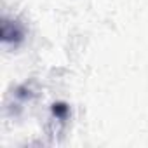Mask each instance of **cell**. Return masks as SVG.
Instances as JSON below:
<instances>
[{
  "instance_id": "6da1fadb",
  "label": "cell",
  "mask_w": 148,
  "mask_h": 148,
  "mask_svg": "<svg viewBox=\"0 0 148 148\" xmlns=\"http://www.w3.org/2000/svg\"><path fill=\"white\" fill-rule=\"evenodd\" d=\"M23 38V30L14 23H9V21H4L2 23V40L4 42H18Z\"/></svg>"
},
{
  "instance_id": "7a4b0ae2",
  "label": "cell",
  "mask_w": 148,
  "mask_h": 148,
  "mask_svg": "<svg viewBox=\"0 0 148 148\" xmlns=\"http://www.w3.org/2000/svg\"><path fill=\"white\" fill-rule=\"evenodd\" d=\"M52 112H54V115L56 117H59V119H63L66 113H68V108H66V105H54V108H52Z\"/></svg>"
}]
</instances>
